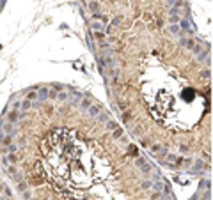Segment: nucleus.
Masks as SVG:
<instances>
[{"instance_id":"obj_1","label":"nucleus","mask_w":213,"mask_h":200,"mask_svg":"<svg viewBox=\"0 0 213 200\" xmlns=\"http://www.w3.org/2000/svg\"><path fill=\"white\" fill-rule=\"evenodd\" d=\"M0 161L20 200H176L112 113L59 81L11 98Z\"/></svg>"},{"instance_id":"obj_2","label":"nucleus","mask_w":213,"mask_h":200,"mask_svg":"<svg viewBox=\"0 0 213 200\" xmlns=\"http://www.w3.org/2000/svg\"><path fill=\"white\" fill-rule=\"evenodd\" d=\"M190 200H211V179L210 177H201L199 188Z\"/></svg>"}]
</instances>
